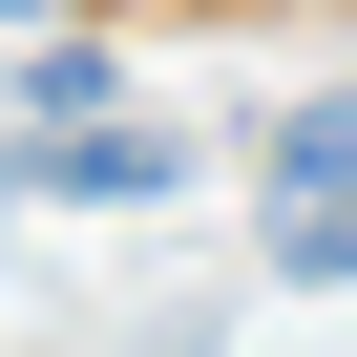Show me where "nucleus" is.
I'll return each instance as SVG.
<instances>
[{
    "label": "nucleus",
    "instance_id": "f257e3e1",
    "mask_svg": "<svg viewBox=\"0 0 357 357\" xmlns=\"http://www.w3.org/2000/svg\"><path fill=\"white\" fill-rule=\"evenodd\" d=\"M273 273H294V294H336V273H357V84L273 126Z\"/></svg>",
    "mask_w": 357,
    "mask_h": 357
},
{
    "label": "nucleus",
    "instance_id": "f03ea898",
    "mask_svg": "<svg viewBox=\"0 0 357 357\" xmlns=\"http://www.w3.org/2000/svg\"><path fill=\"white\" fill-rule=\"evenodd\" d=\"M22 190H105V211H147V190H190V147H168V126H22Z\"/></svg>",
    "mask_w": 357,
    "mask_h": 357
}]
</instances>
